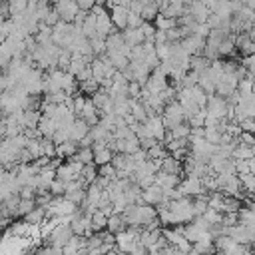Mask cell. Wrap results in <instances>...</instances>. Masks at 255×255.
<instances>
[{"label":"cell","mask_w":255,"mask_h":255,"mask_svg":"<svg viewBox=\"0 0 255 255\" xmlns=\"http://www.w3.org/2000/svg\"><path fill=\"white\" fill-rule=\"evenodd\" d=\"M108 14H110L114 30H124L128 26V8L126 6H112V8H108Z\"/></svg>","instance_id":"cell-3"},{"label":"cell","mask_w":255,"mask_h":255,"mask_svg":"<svg viewBox=\"0 0 255 255\" xmlns=\"http://www.w3.org/2000/svg\"><path fill=\"white\" fill-rule=\"evenodd\" d=\"M179 175H173V173H165V171H157L155 177H153V183L159 185L161 189H173L177 183H179Z\"/></svg>","instance_id":"cell-4"},{"label":"cell","mask_w":255,"mask_h":255,"mask_svg":"<svg viewBox=\"0 0 255 255\" xmlns=\"http://www.w3.org/2000/svg\"><path fill=\"white\" fill-rule=\"evenodd\" d=\"M36 207V201L34 199H20L18 201V207H16V215H20V217H24L28 211H32Z\"/></svg>","instance_id":"cell-10"},{"label":"cell","mask_w":255,"mask_h":255,"mask_svg":"<svg viewBox=\"0 0 255 255\" xmlns=\"http://www.w3.org/2000/svg\"><path fill=\"white\" fill-rule=\"evenodd\" d=\"M52 8L56 10L58 18H60V20H64V22H74V18H76V16H78V12H80V8H78L76 0H60V2H58V4H54Z\"/></svg>","instance_id":"cell-1"},{"label":"cell","mask_w":255,"mask_h":255,"mask_svg":"<svg viewBox=\"0 0 255 255\" xmlns=\"http://www.w3.org/2000/svg\"><path fill=\"white\" fill-rule=\"evenodd\" d=\"M112 155H114V151H112L108 145L102 147V149H96V151H94V165L100 167V165H104V163H110V161H112Z\"/></svg>","instance_id":"cell-8"},{"label":"cell","mask_w":255,"mask_h":255,"mask_svg":"<svg viewBox=\"0 0 255 255\" xmlns=\"http://www.w3.org/2000/svg\"><path fill=\"white\" fill-rule=\"evenodd\" d=\"M76 4H78V8H80V10L90 12V10L96 6V0H76Z\"/></svg>","instance_id":"cell-11"},{"label":"cell","mask_w":255,"mask_h":255,"mask_svg":"<svg viewBox=\"0 0 255 255\" xmlns=\"http://www.w3.org/2000/svg\"><path fill=\"white\" fill-rule=\"evenodd\" d=\"M78 151V141L74 139H64L62 143H56V157L60 159H68Z\"/></svg>","instance_id":"cell-5"},{"label":"cell","mask_w":255,"mask_h":255,"mask_svg":"<svg viewBox=\"0 0 255 255\" xmlns=\"http://www.w3.org/2000/svg\"><path fill=\"white\" fill-rule=\"evenodd\" d=\"M128 227V223H126V219H124V215L122 213H112L108 219H106V229L110 231V233H120V231H124Z\"/></svg>","instance_id":"cell-7"},{"label":"cell","mask_w":255,"mask_h":255,"mask_svg":"<svg viewBox=\"0 0 255 255\" xmlns=\"http://www.w3.org/2000/svg\"><path fill=\"white\" fill-rule=\"evenodd\" d=\"M106 215L100 211V209H96L92 215H90V225H92V231H104L106 229Z\"/></svg>","instance_id":"cell-9"},{"label":"cell","mask_w":255,"mask_h":255,"mask_svg":"<svg viewBox=\"0 0 255 255\" xmlns=\"http://www.w3.org/2000/svg\"><path fill=\"white\" fill-rule=\"evenodd\" d=\"M88 131H90V126H88L82 118H76V120L72 122V126H70V139L80 141L84 135H88Z\"/></svg>","instance_id":"cell-6"},{"label":"cell","mask_w":255,"mask_h":255,"mask_svg":"<svg viewBox=\"0 0 255 255\" xmlns=\"http://www.w3.org/2000/svg\"><path fill=\"white\" fill-rule=\"evenodd\" d=\"M161 201H163V189L159 185H155V183H151V185H147V187H143L139 191V203H147V205L155 207Z\"/></svg>","instance_id":"cell-2"},{"label":"cell","mask_w":255,"mask_h":255,"mask_svg":"<svg viewBox=\"0 0 255 255\" xmlns=\"http://www.w3.org/2000/svg\"><path fill=\"white\" fill-rule=\"evenodd\" d=\"M118 255H129V253H120V251H118Z\"/></svg>","instance_id":"cell-13"},{"label":"cell","mask_w":255,"mask_h":255,"mask_svg":"<svg viewBox=\"0 0 255 255\" xmlns=\"http://www.w3.org/2000/svg\"><path fill=\"white\" fill-rule=\"evenodd\" d=\"M129 255H147V247H143L139 241L131 247V251H129Z\"/></svg>","instance_id":"cell-12"}]
</instances>
